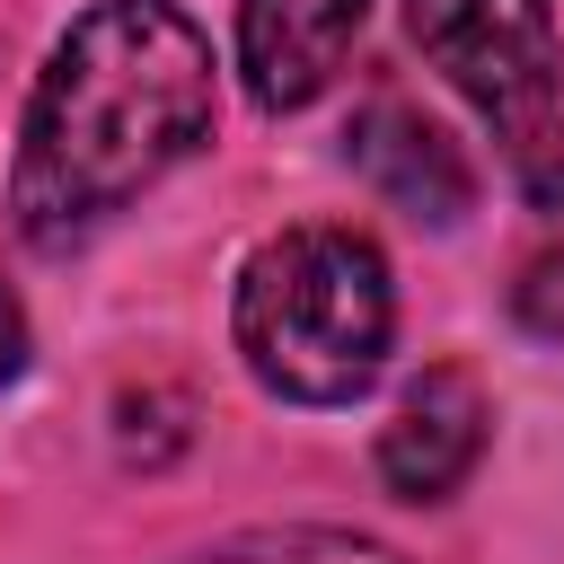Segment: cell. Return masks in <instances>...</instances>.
I'll return each instance as SVG.
<instances>
[{"label": "cell", "instance_id": "cell-1", "mask_svg": "<svg viewBox=\"0 0 564 564\" xmlns=\"http://www.w3.org/2000/svg\"><path fill=\"white\" fill-rule=\"evenodd\" d=\"M212 132V35L176 0H97L53 44L9 167V220L62 256Z\"/></svg>", "mask_w": 564, "mask_h": 564}, {"label": "cell", "instance_id": "cell-2", "mask_svg": "<svg viewBox=\"0 0 564 564\" xmlns=\"http://www.w3.org/2000/svg\"><path fill=\"white\" fill-rule=\"evenodd\" d=\"M388 256L344 220L282 229L238 273V352L282 405H352L388 370Z\"/></svg>", "mask_w": 564, "mask_h": 564}, {"label": "cell", "instance_id": "cell-3", "mask_svg": "<svg viewBox=\"0 0 564 564\" xmlns=\"http://www.w3.org/2000/svg\"><path fill=\"white\" fill-rule=\"evenodd\" d=\"M405 26L494 123L511 176L538 203H564V53L546 0H405Z\"/></svg>", "mask_w": 564, "mask_h": 564}, {"label": "cell", "instance_id": "cell-4", "mask_svg": "<svg viewBox=\"0 0 564 564\" xmlns=\"http://www.w3.org/2000/svg\"><path fill=\"white\" fill-rule=\"evenodd\" d=\"M485 432H494V397H485L458 361L423 370V379L397 397L388 432H379V476H388V494H397V502H449V494L476 476Z\"/></svg>", "mask_w": 564, "mask_h": 564}, {"label": "cell", "instance_id": "cell-5", "mask_svg": "<svg viewBox=\"0 0 564 564\" xmlns=\"http://www.w3.org/2000/svg\"><path fill=\"white\" fill-rule=\"evenodd\" d=\"M361 18H370V0H238L247 97L264 115H300L308 97H326V79L344 70Z\"/></svg>", "mask_w": 564, "mask_h": 564}, {"label": "cell", "instance_id": "cell-6", "mask_svg": "<svg viewBox=\"0 0 564 564\" xmlns=\"http://www.w3.org/2000/svg\"><path fill=\"white\" fill-rule=\"evenodd\" d=\"M344 150H352V167H361L397 212H414V220H432V229H449V220L476 203V176H467L458 141H449L423 106H397V97L361 106L352 132H344Z\"/></svg>", "mask_w": 564, "mask_h": 564}, {"label": "cell", "instance_id": "cell-7", "mask_svg": "<svg viewBox=\"0 0 564 564\" xmlns=\"http://www.w3.org/2000/svg\"><path fill=\"white\" fill-rule=\"evenodd\" d=\"M185 564H405L397 546L361 538V529H317V520H291V529H247V538H220Z\"/></svg>", "mask_w": 564, "mask_h": 564}, {"label": "cell", "instance_id": "cell-8", "mask_svg": "<svg viewBox=\"0 0 564 564\" xmlns=\"http://www.w3.org/2000/svg\"><path fill=\"white\" fill-rule=\"evenodd\" d=\"M26 370V308L9 300V282H0V388Z\"/></svg>", "mask_w": 564, "mask_h": 564}]
</instances>
